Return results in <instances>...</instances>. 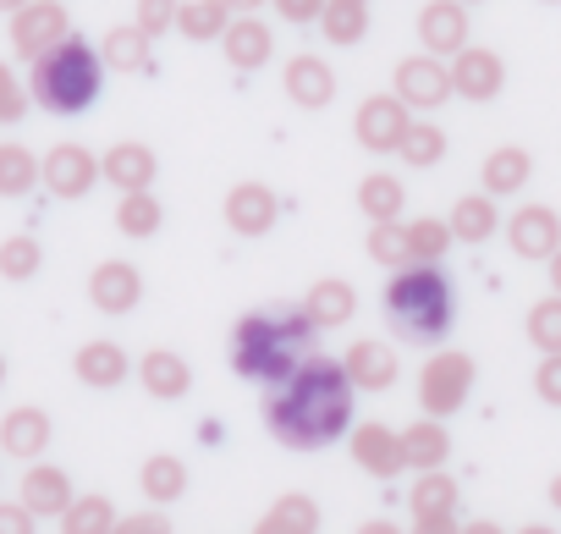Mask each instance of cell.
<instances>
[{"label": "cell", "instance_id": "1", "mask_svg": "<svg viewBox=\"0 0 561 534\" xmlns=\"http://www.w3.org/2000/svg\"><path fill=\"white\" fill-rule=\"evenodd\" d=\"M353 375L342 359H320L309 353L287 380H280L264 402V424L280 446H293V452H320L331 441L347 435L353 424Z\"/></svg>", "mask_w": 561, "mask_h": 534}, {"label": "cell", "instance_id": "2", "mask_svg": "<svg viewBox=\"0 0 561 534\" xmlns=\"http://www.w3.org/2000/svg\"><path fill=\"white\" fill-rule=\"evenodd\" d=\"M314 320L309 309H253L237 320L231 331V370L242 380H264V386H280L309 353H314Z\"/></svg>", "mask_w": 561, "mask_h": 534}, {"label": "cell", "instance_id": "3", "mask_svg": "<svg viewBox=\"0 0 561 534\" xmlns=\"http://www.w3.org/2000/svg\"><path fill=\"white\" fill-rule=\"evenodd\" d=\"M380 309H386V320L402 342L435 348L457 320V293H451L440 264H408V271H391V282L380 293Z\"/></svg>", "mask_w": 561, "mask_h": 534}, {"label": "cell", "instance_id": "4", "mask_svg": "<svg viewBox=\"0 0 561 534\" xmlns=\"http://www.w3.org/2000/svg\"><path fill=\"white\" fill-rule=\"evenodd\" d=\"M100 83H105V56H100L89 39H78V34H67L61 45H50V50L34 61V78H28L34 100H39L45 111H56V116L89 111V105L100 100Z\"/></svg>", "mask_w": 561, "mask_h": 534}, {"label": "cell", "instance_id": "5", "mask_svg": "<svg viewBox=\"0 0 561 534\" xmlns=\"http://www.w3.org/2000/svg\"><path fill=\"white\" fill-rule=\"evenodd\" d=\"M473 391V359L468 353H435L424 370H419V408L430 419H446L468 402Z\"/></svg>", "mask_w": 561, "mask_h": 534}, {"label": "cell", "instance_id": "6", "mask_svg": "<svg viewBox=\"0 0 561 534\" xmlns=\"http://www.w3.org/2000/svg\"><path fill=\"white\" fill-rule=\"evenodd\" d=\"M391 83H397V100L408 105V111H440L446 100H457V89H451V67L440 61V56H402L397 61V72H391Z\"/></svg>", "mask_w": 561, "mask_h": 534}, {"label": "cell", "instance_id": "7", "mask_svg": "<svg viewBox=\"0 0 561 534\" xmlns=\"http://www.w3.org/2000/svg\"><path fill=\"white\" fill-rule=\"evenodd\" d=\"M408 127H413V111L397 94H369L358 105V116H353V133H358V144L369 155H397L402 138H408Z\"/></svg>", "mask_w": 561, "mask_h": 534}, {"label": "cell", "instance_id": "8", "mask_svg": "<svg viewBox=\"0 0 561 534\" xmlns=\"http://www.w3.org/2000/svg\"><path fill=\"white\" fill-rule=\"evenodd\" d=\"M451 89L468 105H490L506 89V61L495 50H484V45H468V50L451 56Z\"/></svg>", "mask_w": 561, "mask_h": 534}, {"label": "cell", "instance_id": "9", "mask_svg": "<svg viewBox=\"0 0 561 534\" xmlns=\"http://www.w3.org/2000/svg\"><path fill=\"white\" fill-rule=\"evenodd\" d=\"M506 242L517 259L528 264H550V253L561 248V215L550 204H523L512 220H506Z\"/></svg>", "mask_w": 561, "mask_h": 534}, {"label": "cell", "instance_id": "10", "mask_svg": "<svg viewBox=\"0 0 561 534\" xmlns=\"http://www.w3.org/2000/svg\"><path fill=\"white\" fill-rule=\"evenodd\" d=\"M67 39V12H61V0H28L23 12H12V45L18 56L39 61L50 45Z\"/></svg>", "mask_w": 561, "mask_h": 534}, {"label": "cell", "instance_id": "11", "mask_svg": "<svg viewBox=\"0 0 561 534\" xmlns=\"http://www.w3.org/2000/svg\"><path fill=\"white\" fill-rule=\"evenodd\" d=\"M353 463L364 468V474H375V479H397L402 468H408V446H402V430H391V424H358L353 430Z\"/></svg>", "mask_w": 561, "mask_h": 534}, {"label": "cell", "instance_id": "12", "mask_svg": "<svg viewBox=\"0 0 561 534\" xmlns=\"http://www.w3.org/2000/svg\"><path fill=\"white\" fill-rule=\"evenodd\" d=\"M419 45L430 56L468 50V7H462V0H424V7H419Z\"/></svg>", "mask_w": 561, "mask_h": 534}, {"label": "cell", "instance_id": "13", "mask_svg": "<svg viewBox=\"0 0 561 534\" xmlns=\"http://www.w3.org/2000/svg\"><path fill=\"white\" fill-rule=\"evenodd\" d=\"M275 220H280L275 188H264V182H237V188L226 193V226H231L237 237H264V231H275Z\"/></svg>", "mask_w": 561, "mask_h": 534}, {"label": "cell", "instance_id": "14", "mask_svg": "<svg viewBox=\"0 0 561 534\" xmlns=\"http://www.w3.org/2000/svg\"><path fill=\"white\" fill-rule=\"evenodd\" d=\"M138 298H144L138 264H127V259L94 264V276H89V304H94L100 315H127V309H138Z\"/></svg>", "mask_w": 561, "mask_h": 534}, {"label": "cell", "instance_id": "15", "mask_svg": "<svg viewBox=\"0 0 561 534\" xmlns=\"http://www.w3.org/2000/svg\"><path fill=\"white\" fill-rule=\"evenodd\" d=\"M280 89H287V100L293 105H304V111H325L331 100H336V72H331V61L325 56H293L287 61V72H280Z\"/></svg>", "mask_w": 561, "mask_h": 534}, {"label": "cell", "instance_id": "16", "mask_svg": "<svg viewBox=\"0 0 561 534\" xmlns=\"http://www.w3.org/2000/svg\"><path fill=\"white\" fill-rule=\"evenodd\" d=\"M100 182V160L83 149V144H56L45 155V188L56 198H83L89 188Z\"/></svg>", "mask_w": 561, "mask_h": 534}, {"label": "cell", "instance_id": "17", "mask_svg": "<svg viewBox=\"0 0 561 534\" xmlns=\"http://www.w3.org/2000/svg\"><path fill=\"white\" fill-rule=\"evenodd\" d=\"M220 50H226V61L237 67V72H259L270 56H275V34L259 23V18H231V29L220 34Z\"/></svg>", "mask_w": 561, "mask_h": 534}, {"label": "cell", "instance_id": "18", "mask_svg": "<svg viewBox=\"0 0 561 534\" xmlns=\"http://www.w3.org/2000/svg\"><path fill=\"white\" fill-rule=\"evenodd\" d=\"M154 171H160V166H154V149H149V144H111L105 160H100V177H105L111 188H122V193L149 188Z\"/></svg>", "mask_w": 561, "mask_h": 534}, {"label": "cell", "instance_id": "19", "mask_svg": "<svg viewBox=\"0 0 561 534\" xmlns=\"http://www.w3.org/2000/svg\"><path fill=\"white\" fill-rule=\"evenodd\" d=\"M528 177H534V160H528V149H523V144H501V149H490V155H484V166H479V182H484V193H495V198L523 193V188H528Z\"/></svg>", "mask_w": 561, "mask_h": 534}, {"label": "cell", "instance_id": "20", "mask_svg": "<svg viewBox=\"0 0 561 534\" xmlns=\"http://www.w3.org/2000/svg\"><path fill=\"white\" fill-rule=\"evenodd\" d=\"M72 501H78V496H72V479H67L61 468L34 463V468L23 474V507H28L34 518H61Z\"/></svg>", "mask_w": 561, "mask_h": 534}, {"label": "cell", "instance_id": "21", "mask_svg": "<svg viewBox=\"0 0 561 534\" xmlns=\"http://www.w3.org/2000/svg\"><path fill=\"white\" fill-rule=\"evenodd\" d=\"M138 380H144V391H149V397H160V402H176V397H187V386H193V370H187V359H182V353H171V348H154V353H144V364H138Z\"/></svg>", "mask_w": 561, "mask_h": 534}, {"label": "cell", "instance_id": "22", "mask_svg": "<svg viewBox=\"0 0 561 534\" xmlns=\"http://www.w3.org/2000/svg\"><path fill=\"white\" fill-rule=\"evenodd\" d=\"M342 364H347L358 391H391L397 386V353L386 342H353Z\"/></svg>", "mask_w": 561, "mask_h": 534}, {"label": "cell", "instance_id": "23", "mask_svg": "<svg viewBox=\"0 0 561 534\" xmlns=\"http://www.w3.org/2000/svg\"><path fill=\"white\" fill-rule=\"evenodd\" d=\"M50 446V419L39 408H12L7 419H0V452L12 457H39Z\"/></svg>", "mask_w": 561, "mask_h": 534}, {"label": "cell", "instance_id": "24", "mask_svg": "<svg viewBox=\"0 0 561 534\" xmlns=\"http://www.w3.org/2000/svg\"><path fill=\"white\" fill-rule=\"evenodd\" d=\"M446 220H451L457 242H490V237L506 226L501 209H495V193H468V198H457Z\"/></svg>", "mask_w": 561, "mask_h": 534}, {"label": "cell", "instance_id": "25", "mask_svg": "<svg viewBox=\"0 0 561 534\" xmlns=\"http://www.w3.org/2000/svg\"><path fill=\"white\" fill-rule=\"evenodd\" d=\"M304 309H309V320H314L320 331H331V326H347V320L358 315V293H353L342 276H325V282L309 287Z\"/></svg>", "mask_w": 561, "mask_h": 534}, {"label": "cell", "instance_id": "26", "mask_svg": "<svg viewBox=\"0 0 561 534\" xmlns=\"http://www.w3.org/2000/svg\"><path fill=\"white\" fill-rule=\"evenodd\" d=\"M72 370H78V380H83V386L111 391V386H122V380H127V353H122L116 342H83V348H78V359H72Z\"/></svg>", "mask_w": 561, "mask_h": 534}, {"label": "cell", "instance_id": "27", "mask_svg": "<svg viewBox=\"0 0 561 534\" xmlns=\"http://www.w3.org/2000/svg\"><path fill=\"white\" fill-rule=\"evenodd\" d=\"M402 204H408V188H402V177H391V171H369L364 182H358V209L380 226V220H402Z\"/></svg>", "mask_w": 561, "mask_h": 534}, {"label": "cell", "instance_id": "28", "mask_svg": "<svg viewBox=\"0 0 561 534\" xmlns=\"http://www.w3.org/2000/svg\"><path fill=\"white\" fill-rule=\"evenodd\" d=\"M402 446H408V468H419V474H430V468H440L446 463V452H451V435H446V424L440 419H419V424H408L402 430Z\"/></svg>", "mask_w": 561, "mask_h": 534}, {"label": "cell", "instance_id": "29", "mask_svg": "<svg viewBox=\"0 0 561 534\" xmlns=\"http://www.w3.org/2000/svg\"><path fill=\"white\" fill-rule=\"evenodd\" d=\"M231 29V7L226 0H182V12H176V34L193 39V45H209Z\"/></svg>", "mask_w": 561, "mask_h": 534}, {"label": "cell", "instance_id": "30", "mask_svg": "<svg viewBox=\"0 0 561 534\" xmlns=\"http://www.w3.org/2000/svg\"><path fill=\"white\" fill-rule=\"evenodd\" d=\"M369 7L375 0H325V18H320V29H325V39L331 45H364V34H369Z\"/></svg>", "mask_w": 561, "mask_h": 534}, {"label": "cell", "instance_id": "31", "mask_svg": "<svg viewBox=\"0 0 561 534\" xmlns=\"http://www.w3.org/2000/svg\"><path fill=\"white\" fill-rule=\"evenodd\" d=\"M402 226H408V253H413V264H440L446 248L457 242L451 220H435V215H419V220H402Z\"/></svg>", "mask_w": 561, "mask_h": 534}, {"label": "cell", "instance_id": "32", "mask_svg": "<svg viewBox=\"0 0 561 534\" xmlns=\"http://www.w3.org/2000/svg\"><path fill=\"white\" fill-rule=\"evenodd\" d=\"M138 485H144V496H149V501H176V496L187 490V463H182V457H171V452H154V457L144 463Z\"/></svg>", "mask_w": 561, "mask_h": 534}, {"label": "cell", "instance_id": "33", "mask_svg": "<svg viewBox=\"0 0 561 534\" xmlns=\"http://www.w3.org/2000/svg\"><path fill=\"white\" fill-rule=\"evenodd\" d=\"M100 56H105V67H116V72H144L149 67V34L133 23V29H111L105 34V45H100Z\"/></svg>", "mask_w": 561, "mask_h": 534}, {"label": "cell", "instance_id": "34", "mask_svg": "<svg viewBox=\"0 0 561 534\" xmlns=\"http://www.w3.org/2000/svg\"><path fill=\"white\" fill-rule=\"evenodd\" d=\"M116 507L105 496H78L67 512H61V534H116Z\"/></svg>", "mask_w": 561, "mask_h": 534}, {"label": "cell", "instance_id": "35", "mask_svg": "<svg viewBox=\"0 0 561 534\" xmlns=\"http://www.w3.org/2000/svg\"><path fill=\"white\" fill-rule=\"evenodd\" d=\"M160 220H165V209H160V198H154L149 188L122 193V204H116V226H122L127 237H154Z\"/></svg>", "mask_w": 561, "mask_h": 534}, {"label": "cell", "instance_id": "36", "mask_svg": "<svg viewBox=\"0 0 561 534\" xmlns=\"http://www.w3.org/2000/svg\"><path fill=\"white\" fill-rule=\"evenodd\" d=\"M39 177H45V160H34L23 144H0V193L18 198V193H28Z\"/></svg>", "mask_w": 561, "mask_h": 534}, {"label": "cell", "instance_id": "37", "mask_svg": "<svg viewBox=\"0 0 561 534\" xmlns=\"http://www.w3.org/2000/svg\"><path fill=\"white\" fill-rule=\"evenodd\" d=\"M397 155H402V166H413V171H430V166H440V160H446V133H440L435 122H413Z\"/></svg>", "mask_w": 561, "mask_h": 534}, {"label": "cell", "instance_id": "38", "mask_svg": "<svg viewBox=\"0 0 561 534\" xmlns=\"http://www.w3.org/2000/svg\"><path fill=\"white\" fill-rule=\"evenodd\" d=\"M413 518H435V512H457V479L451 474H440V468H430V474H419V485H413Z\"/></svg>", "mask_w": 561, "mask_h": 534}, {"label": "cell", "instance_id": "39", "mask_svg": "<svg viewBox=\"0 0 561 534\" xmlns=\"http://www.w3.org/2000/svg\"><path fill=\"white\" fill-rule=\"evenodd\" d=\"M369 259L380 264V271H408L413 253H408V226L402 220H380L369 231Z\"/></svg>", "mask_w": 561, "mask_h": 534}, {"label": "cell", "instance_id": "40", "mask_svg": "<svg viewBox=\"0 0 561 534\" xmlns=\"http://www.w3.org/2000/svg\"><path fill=\"white\" fill-rule=\"evenodd\" d=\"M523 337H528L539 353H561V293H550V298H539V304L528 309Z\"/></svg>", "mask_w": 561, "mask_h": 534}, {"label": "cell", "instance_id": "41", "mask_svg": "<svg viewBox=\"0 0 561 534\" xmlns=\"http://www.w3.org/2000/svg\"><path fill=\"white\" fill-rule=\"evenodd\" d=\"M39 242L34 237H12V242H0V276L7 282H28V276H39Z\"/></svg>", "mask_w": 561, "mask_h": 534}, {"label": "cell", "instance_id": "42", "mask_svg": "<svg viewBox=\"0 0 561 534\" xmlns=\"http://www.w3.org/2000/svg\"><path fill=\"white\" fill-rule=\"evenodd\" d=\"M176 12H182V0H138V29L154 39V34H171L176 29Z\"/></svg>", "mask_w": 561, "mask_h": 534}, {"label": "cell", "instance_id": "43", "mask_svg": "<svg viewBox=\"0 0 561 534\" xmlns=\"http://www.w3.org/2000/svg\"><path fill=\"white\" fill-rule=\"evenodd\" d=\"M534 391H539V402L561 408V353H545V359H539V370H534Z\"/></svg>", "mask_w": 561, "mask_h": 534}, {"label": "cell", "instance_id": "44", "mask_svg": "<svg viewBox=\"0 0 561 534\" xmlns=\"http://www.w3.org/2000/svg\"><path fill=\"white\" fill-rule=\"evenodd\" d=\"M270 512H280L287 523H298V529H309V534H320V507L309 501V496H280Z\"/></svg>", "mask_w": 561, "mask_h": 534}, {"label": "cell", "instance_id": "45", "mask_svg": "<svg viewBox=\"0 0 561 534\" xmlns=\"http://www.w3.org/2000/svg\"><path fill=\"white\" fill-rule=\"evenodd\" d=\"M116 534H171V518L165 512H127L116 523Z\"/></svg>", "mask_w": 561, "mask_h": 534}, {"label": "cell", "instance_id": "46", "mask_svg": "<svg viewBox=\"0 0 561 534\" xmlns=\"http://www.w3.org/2000/svg\"><path fill=\"white\" fill-rule=\"evenodd\" d=\"M28 111V100H23V89H18V78L0 67V122H18Z\"/></svg>", "mask_w": 561, "mask_h": 534}, {"label": "cell", "instance_id": "47", "mask_svg": "<svg viewBox=\"0 0 561 534\" xmlns=\"http://www.w3.org/2000/svg\"><path fill=\"white\" fill-rule=\"evenodd\" d=\"M270 7L287 23H320L325 18V0H270Z\"/></svg>", "mask_w": 561, "mask_h": 534}, {"label": "cell", "instance_id": "48", "mask_svg": "<svg viewBox=\"0 0 561 534\" xmlns=\"http://www.w3.org/2000/svg\"><path fill=\"white\" fill-rule=\"evenodd\" d=\"M0 534H34V512L23 501H0Z\"/></svg>", "mask_w": 561, "mask_h": 534}, {"label": "cell", "instance_id": "49", "mask_svg": "<svg viewBox=\"0 0 561 534\" xmlns=\"http://www.w3.org/2000/svg\"><path fill=\"white\" fill-rule=\"evenodd\" d=\"M408 534H462L457 529V518L451 512H435V518H413V529Z\"/></svg>", "mask_w": 561, "mask_h": 534}, {"label": "cell", "instance_id": "50", "mask_svg": "<svg viewBox=\"0 0 561 534\" xmlns=\"http://www.w3.org/2000/svg\"><path fill=\"white\" fill-rule=\"evenodd\" d=\"M253 534H309V529L287 523V518H280V512H270V518H259V523H253Z\"/></svg>", "mask_w": 561, "mask_h": 534}, {"label": "cell", "instance_id": "51", "mask_svg": "<svg viewBox=\"0 0 561 534\" xmlns=\"http://www.w3.org/2000/svg\"><path fill=\"white\" fill-rule=\"evenodd\" d=\"M358 534H402L391 518H369V523H358Z\"/></svg>", "mask_w": 561, "mask_h": 534}, {"label": "cell", "instance_id": "52", "mask_svg": "<svg viewBox=\"0 0 561 534\" xmlns=\"http://www.w3.org/2000/svg\"><path fill=\"white\" fill-rule=\"evenodd\" d=\"M462 534H506V529H501V523H490V518H479V523H468Z\"/></svg>", "mask_w": 561, "mask_h": 534}, {"label": "cell", "instance_id": "53", "mask_svg": "<svg viewBox=\"0 0 561 534\" xmlns=\"http://www.w3.org/2000/svg\"><path fill=\"white\" fill-rule=\"evenodd\" d=\"M550 293H561V248L550 253Z\"/></svg>", "mask_w": 561, "mask_h": 534}, {"label": "cell", "instance_id": "54", "mask_svg": "<svg viewBox=\"0 0 561 534\" xmlns=\"http://www.w3.org/2000/svg\"><path fill=\"white\" fill-rule=\"evenodd\" d=\"M226 7H231V12H259L264 0H226Z\"/></svg>", "mask_w": 561, "mask_h": 534}, {"label": "cell", "instance_id": "55", "mask_svg": "<svg viewBox=\"0 0 561 534\" xmlns=\"http://www.w3.org/2000/svg\"><path fill=\"white\" fill-rule=\"evenodd\" d=\"M550 507H561V474L550 479Z\"/></svg>", "mask_w": 561, "mask_h": 534}, {"label": "cell", "instance_id": "56", "mask_svg": "<svg viewBox=\"0 0 561 534\" xmlns=\"http://www.w3.org/2000/svg\"><path fill=\"white\" fill-rule=\"evenodd\" d=\"M517 534H556V529H545V523H523Z\"/></svg>", "mask_w": 561, "mask_h": 534}, {"label": "cell", "instance_id": "57", "mask_svg": "<svg viewBox=\"0 0 561 534\" xmlns=\"http://www.w3.org/2000/svg\"><path fill=\"white\" fill-rule=\"evenodd\" d=\"M28 7V0H0V12H23Z\"/></svg>", "mask_w": 561, "mask_h": 534}, {"label": "cell", "instance_id": "58", "mask_svg": "<svg viewBox=\"0 0 561 534\" xmlns=\"http://www.w3.org/2000/svg\"><path fill=\"white\" fill-rule=\"evenodd\" d=\"M0 380H7V359H0Z\"/></svg>", "mask_w": 561, "mask_h": 534}, {"label": "cell", "instance_id": "59", "mask_svg": "<svg viewBox=\"0 0 561 534\" xmlns=\"http://www.w3.org/2000/svg\"><path fill=\"white\" fill-rule=\"evenodd\" d=\"M545 7H561V0H545Z\"/></svg>", "mask_w": 561, "mask_h": 534}, {"label": "cell", "instance_id": "60", "mask_svg": "<svg viewBox=\"0 0 561 534\" xmlns=\"http://www.w3.org/2000/svg\"><path fill=\"white\" fill-rule=\"evenodd\" d=\"M462 7H479V0H462Z\"/></svg>", "mask_w": 561, "mask_h": 534}]
</instances>
